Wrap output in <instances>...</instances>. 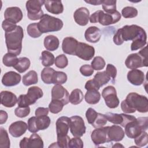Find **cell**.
<instances>
[{
    "mask_svg": "<svg viewBox=\"0 0 148 148\" xmlns=\"http://www.w3.org/2000/svg\"><path fill=\"white\" fill-rule=\"evenodd\" d=\"M121 108L125 113H133L136 110L140 113H146L148 111L147 98L136 92H130L121 102Z\"/></svg>",
    "mask_w": 148,
    "mask_h": 148,
    "instance_id": "cell-1",
    "label": "cell"
},
{
    "mask_svg": "<svg viewBox=\"0 0 148 148\" xmlns=\"http://www.w3.org/2000/svg\"><path fill=\"white\" fill-rule=\"evenodd\" d=\"M5 37L8 53L19 55L21 52L22 40L24 37L23 28L17 25L14 30L5 32Z\"/></svg>",
    "mask_w": 148,
    "mask_h": 148,
    "instance_id": "cell-2",
    "label": "cell"
},
{
    "mask_svg": "<svg viewBox=\"0 0 148 148\" xmlns=\"http://www.w3.org/2000/svg\"><path fill=\"white\" fill-rule=\"evenodd\" d=\"M62 21L47 14H45L38 23L39 31L43 33L56 32L61 30L63 27Z\"/></svg>",
    "mask_w": 148,
    "mask_h": 148,
    "instance_id": "cell-3",
    "label": "cell"
},
{
    "mask_svg": "<svg viewBox=\"0 0 148 148\" xmlns=\"http://www.w3.org/2000/svg\"><path fill=\"white\" fill-rule=\"evenodd\" d=\"M147 117H142L129 122L124 127L125 135L129 138H135L142 132L147 130Z\"/></svg>",
    "mask_w": 148,
    "mask_h": 148,
    "instance_id": "cell-4",
    "label": "cell"
},
{
    "mask_svg": "<svg viewBox=\"0 0 148 148\" xmlns=\"http://www.w3.org/2000/svg\"><path fill=\"white\" fill-rule=\"evenodd\" d=\"M125 65L127 68L131 69L147 67L148 66L147 47L145 46L138 53H132L128 56L125 60Z\"/></svg>",
    "mask_w": 148,
    "mask_h": 148,
    "instance_id": "cell-5",
    "label": "cell"
},
{
    "mask_svg": "<svg viewBox=\"0 0 148 148\" xmlns=\"http://www.w3.org/2000/svg\"><path fill=\"white\" fill-rule=\"evenodd\" d=\"M43 95L42 90L37 86H32L28 88L27 94H21L17 99L19 107H27L34 104L36 101Z\"/></svg>",
    "mask_w": 148,
    "mask_h": 148,
    "instance_id": "cell-6",
    "label": "cell"
},
{
    "mask_svg": "<svg viewBox=\"0 0 148 148\" xmlns=\"http://www.w3.org/2000/svg\"><path fill=\"white\" fill-rule=\"evenodd\" d=\"M120 31L124 42L134 40L139 38H147V35L145 29L135 24L124 25L121 28H120Z\"/></svg>",
    "mask_w": 148,
    "mask_h": 148,
    "instance_id": "cell-7",
    "label": "cell"
},
{
    "mask_svg": "<svg viewBox=\"0 0 148 148\" xmlns=\"http://www.w3.org/2000/svg\"><path fill=\"white\" fill-rule=\"evenodd\" d=\"M50 119L47 116H33L28 120V130L31 133L47 129L50 124Z\"/></svg>",
    "mask_w": 148,
    "mask_h": 148,
    "instance_id": "cell-8",
    "label": "cell"
},
{
    "mask_svg": "<svg viewBox=\"0 0 148 148\" xmlns=\"http://www.w3.org/2000/svg\"><path fill=\"white\" fill-rule=\"evenodd\" d=\"M45 3V1L30 0L26 2L27 17L31 20H40L44 15L42 6Z\"/></svg>",
    "mask_w": 148,
    "mask_h": 148,
    "instance_id": "cell-9",
    "label": "cell"
},
{
    "mask_svg": "<svg viewBox=\"0 0 148 148\" xmlns=\"http://www.w3.org/2000/svg\"><path fill=\"white\" fill-rule=\"evenodd\" d=\"M102 96L108 108L114 109L119 106L120 101L117 96L116 90L113 86H109L104 88L102 91Z\"/></svg>",
    "mask_w": 148,
    "mask_h": 148,
    "instance_id": "cell-10",
    "label": "cell"
},
{
    "mask_svg": "<svg viewBox=\"0 0 148 148\" xmlns=\"http://www.w3.org/2000/svg\"><path fill=\"white\" fill-rule=\"evenodd\" d=\"M69 128L71 134L75 137L82 136L86 130L83 118L77 115L70 117Z\"/></svg>",
    "mask_w": 148,
    "mask_h": 148,
    "instance_id": "cell-11",
    "label": "cell"
},
{
    "mask_svg": "<svg viewBox=\"0 0 148 148\" xmlns=\"http://www.w3.org/2000/svg\"><path fill=\"white\" fill-rule=\"evenodd\" d=\"M105 115L108 121L116 125H120L123 127H124L129 122L136 119L134 116L126 114L125 113L117 114L108 112L105 114Z\"/></svg>",
    "mask_w": 148,
    "mask_h": 148,
    "instance_id": "cell-12",
    "label": "cell"
},
{
    "mask_svg": "<svg viewBox=\"0 0 148 148\" xmlns=\"http://www.w3.org/2000/svg\"><path fill=\"white\" fill-rule=\"evenodd\" d=\"M109 126L96 128L91 133V138L95 146L110 142L108 137V130Z\"/></svg>",
    "mask_w": 148,
    "mask_h": 148,
    "instance_id": "cell-13",
    "label": "cell"
},
{
    "mask_svg": "<svg viewBox=\"0 0 148 148\" xmlns=\"http://www.w3.org/2000/svg\"><path fill=\"white\" fill-rule=\"evenodd\" d=\"M94 54L95 49L94 47L85 43H78L75 53V56L85 61H89L92 58Z\"/></svg>",
    "mask_w": 148,
    "mask_h": 148,
    "instance_id": "cell-14",
    "label": "cell"
},
{
    "mask_svg": "<svg viewBox=\"0 0 148 148\" xmlns=\"http://www.w3.org/2000/svg\"><path fill=\"white\" fill-rule=\"evenodd\" d=\"M121 17L120 13L117 10L113 13H105L102 10H99L98 23L104 26L109 25L119 21Z\"/></svg>",
    "mask_w": 148,
    "mask_h": 148,
    "instance_id": "cell-15",
    "label": "cell"
},
{
    "mask_svg": "<svg viewBox=\"0 0 148 148\" xmlns=\"http://www.w3.org/2000/svg\"><path fill=\"white\" fill-rule=\"evenodd\" d=\"M69 96L67 90L61 84H55L51 89V99L60 101L64 105L69 102Z\"/></svg>",
    "mask_w": 148,
    "mask_h": 148,
    "instance_id": "cell-16",
    "label": "cell"
},
{
    "mask_svg": "<svg viewBox=\"0 0 148 148\" xmlns=\"http://www.w3.org/2000/svg\"><path fill=\"white\" fill-rule=\"evenodd\" d=\"M23 12L20 8L14 6L6 9L4 12L5 20L12 21L15 24L20 22L23 18Z\"/></svg>",
    "mask_w": 148,
    "mask_h": 148,
    "instance_id": "cell-17",
    "label": "cell"
},
{
    "mask_svg": "<svg viewBox=\"0 0 148 148\" xmlns=\"http://www.w3.org/2000/svg\"><path fill=\"white\" fill-rule=\"evenodd\" d=\"M73 18L78 25L85 26L88 24L90 18V12L86 8H79L74 12Z\"/></svg>",
    "mask_w": 148,
    "mask_h": 148,
    "instance_id": "cell-18",
    "label": "cell"
},
{
    "mask_svg": "<svg viewBox=\"0 0 148 148\" xmlns=\"http://www.w3.org/2000/svg\"><path fill=\"white\" fill-rule=\"evenodd\" d=\"M70 118L66 116L59 117L56 121V133L57 136H65L68 134L69 130Z\"/></svg>",
    "mask_w": 148,
    "mask_h": 148,
    "instance_id": "cell-19",
    "label": "cell"
},
{
    "mask_svg": "<svg viewBox=\"0 0 148 148\" xmlns=\"http://www.w3.org/2000/svg\"><path fill=\"white\" fill-rule=\"evenodd\" d=\"M28 129V125L23 121H17L12 123L9 127V134L14 138L22 136Z\"/></svg>",
    "mask_w": 148,
    "mask_h": 148,
    "instance_id": "cell-20",
    "label": "cell"
},
{
    "mask_svg": "<svg viewBox=\"0 0 148 148\" xmlns=\"http://www.w3.org/2000/svg\"><path fill=\"white\" fill-rule=\"evenodd\" d=\"M79 42L73 37L65 38L62 43V49L64 53L75 56Z\"/></svg>",
    "mask_w": 148,
    "mask_h": 148,
    "instance_id": "cell-21",
    "label": "cell"
},
{
    "mask_svg": "<svg viewBox=\"0 0 148 148\" xmlns=\"http://www.w3.org/2000/svg\"><path fill=\"white\" fill-rule=\"evenodd\" d=\"M21 75L14 71H9L5 73L2 78V83L6 87L15 86L20 83Z\"/></svg>",
    "mask_w": 148,
    "mask_h": 148,
    "instance_id": "cell-22",
    "label": "cell"
},
{
    "mask_svg": "<svg viewBox=\"0 0 148 148\" xmlns=\"http://www.w3.org/2000/svg\"><path fill=\"white\" fill-rule=\"evenodd\" d=\"M144 73L139 69H134L130 71L127 73L128 81L134 86H140L145 80Z\"/></svg>",
    "mask_w": 148,
    "mask_h": 148,
    "instance_id": "cell-23",
    "label": "cell"
},
{
    "mask_svg": "<svg viewBox=\"0 0 148 148\" xmlns=\"http://www.w3.org/2000/svg\"><path fill=\"white\" fill-rule=\"evenodd\" d=\"M16 95L11 91H2L1 92V103L6 108H12L17 103Z\"/></svg>",
    "mask_w": 148,
    "mask_h": 148,
    "instance_id": "cell-24",
    "label": "cell"
},
{
    "mask_svg": "<svg viewBox=\"0 0 148 148\" xmlns=\"http://www.w3.org/2000/svg\"><path fill=\"white\" fill-rule=\"evenodd\" d=\"M125 136L124 130L119 125H113L109 126L108 130V137L110 142H119L123 140Z\"/></svg>",
    "mask_w": 148,
    "mask_h": 148,
    "instance_id": "cell-25",
    "label": "cell"
},
{
    "mask_svg": "<svg viewBox=\"0 0 148 148\" xmlns=\"http://www.w3.org/2000/svg\"><path fill=\"white\" fill-rule=\"evenodd\" d=\"M84 37L87 41L91 43H97L101 39V30L95 26L88 27L84 32Z\"/></svg>",
    "mask_w": 148,
    "mask_h": 148,
    "instance_id": "cell-26",
    "label": "cell"
},
{
    "mask_svg": "<svg viewBox=\"0 0 148 148\" xmlns=\"http://www.w3.org/2000/svg\"><path fill=\"white\" fill-rule=\"evenodd\" d=\"M45 7L50 13L59 14L63 12L64 6L61 1H45Z\"/></svg>",
    "mask_w": 148,
    "mask_h": 148,
    "instance_id": "cell-27",
    "label": "cell"
},
{
    "mask_svg": "<svg viewBox=\"0 0 148 148\" xmlns=\"http://www.w3.org/2000/svg\"><path fill=\"white\" fill-rule=\"evenodd\" d=\"M44 46L49 51H55L59 46L60 41L57 37L54 35H48L44 39Z\"/></svg>",
    "mask_w": 148,
    "mask_h": 148,
    "instance_id": "cell-28",
    "label": "cell"
},
{
    "mask_svg": "<svg viewBox=\"0 0 148 148\" xmlns=\"http://www.w3.org/2000/svg\"><path fill=\"white\" fill-rule=\"evenodd\" d=\"M84 99L87 103L95 105L100 101L101 94L98 90H88L84 95Z\"/></svg>",
    "mask_w": 148,
    "mask_h": 148,
    "instance_id": "cell-29",
    "label": "cell"
},
{
    "mask_svg": "<svg viewBox=\"0 0 148 148\" xmlns=\"http://www.w3.org/2000/svg\"><path fill=\"white\" fill-rule=\"evenodd\" d=\"M56 71L49 67H45L41 72L40 76L42 80L47 84H53V77Z\"/></svg>",
    "mask_w": 148,
    "mask_h": 148,
    "instance_id": "cell-30",
    "label": "cell"
},
{
    "mask_svg": "<svg viewBox=\"0 0 148 148\" xmlns=\"http://www.w3.org/2000/svg\"><path fill=\"white\" fill-rule=\"evenodd\" d=\"M43 141L38 134L34 133L28 138L27 148H43Z\"/></svg>",
    "mask_w": 148,
    "mask_h": 148,
    "instance_id": "cell-31",
    "label": "cell"
},
{
    "mask_svg": "<svg viewBox=\"0 0 148 148\" xmlns=\"http://www.w3.org/2000/svg\"><path fill=\"white\" fill-rule=\"evenodd\" d=\"M38 82L37 73L33 70L29 71L23 77V83L25 86L36 84Z\"/></svg>",
    "mask_w": 148,
    "mask_h": 148,
    "instance_id": "cell-32",
    "label": "cell"
},
{
    "mask_svg": "<svg viewBox=\"0 0 148 148\" xmlns=\"http://www.w3.org/2000/svg\"><path fill=\"white\" fill-rule=\"evenodd\" d=\"M99 88L106 84L110 81V77L106 73L105 71L97 72L92 79Z\"/></svg>",
    "mask_w": 148,
    "mask_h": 148,
    "instance_id": "cell-33",
    "label": "cell"
},
{
    "mask_svg": "<svg viewBox=\"0 0 148 148\" xmlns=\"http://www.w3.org/2000/svg\"><path fill=\"white\" fill-rule=\"evenodd\" d=\"M40 60L42 64L45 67H49L53 65L55 61V57L53 54L46 50L42 52Z\"/></svg>",
    "mask_w": 148,
    "mask_h": 148,
    "instance_id": "cell-34",
    "label": "cell"
},
{
    "mask_svg": "<svg viewBox=\"0 0 148 148\" xmlns=\"http://www.w3.org/2000/svg\"><path fill=\"white\" fill-rule=\"evenodd\" d=\"M84 95L80 89H74L69 96V101L72 105H78L83 99Z\"/></svg>",
    "mask_w": 148,
    "mask_h": 148,
    "instance_id": "cell-35",
    "label": "cell"
},
{
    "mask_svg": "<svg viewBox=\"0 0 148 148\" xmlns=\"http://www.w3.org/2000/svg\"><path fill=\"white\" fill-rule=\"evenodd\" d=\"M31 62L27 57H20L18 58L17 64L13 67L19 73L25 72L30 66Z\"/></svg>",
    "mask_w": 148,
    "mask_h": 148,
    "instance_id": "cell-36",
    "label": "cell"
},
{
    "mask_svg": "<svg viewBox=\"0 0 148 148\" xmlns=\"http://www.w3.org/2000/svg\"><path fill=\"white\" fill-rule=\"evenodd\" d=\"M18 58L17 55L8 53L5 54L2 58L3 64L8 67H14L18 62Z\"/></svg>",
    "mask_w": 148,
    "mask_h": 148,
    "instance_id": "cell-37",
    "label": "cell"
},
{
    "mask_svg": "<svg viewBox=\"0 0 148 148\" xmlns=\"http://www.w3.org/2000/svg\"><path fill=\"white\" fill-rule=\"evenodd\" d=\"M10 146V139L7 131L2 127L0 128V147L9 148Z\"/></svg>",
    "mask_w": 148,
    "mask_h": 148,
    "instance_id": "cell-38",
    "label": "cell"
},
{
    "mask_svg": "<svg viewBox=\"0 0 148 148\" xmlns=\"http://www.w3.org/2000/svg\"><path fill=\"white\" fill-rule=\"evenodd\" d=\"M102 8L106 13H113L116 11V1L104 0L102 1Z\"/></svg>",
    "mask_w": 148,
    "mask_h": 148,
    "instance_id": "cell-39",
    "label": "cell"
},
{
    "mask_svg": "<svg viewBox=\"0 0 148 148\" xmlns=\"http://www.w3.org/2000/svg\"><path fill=\"white\" fill-rule=\"evenodd\" d=\"M27 31L29 36L33 38H37L40 37L42 33L39 31L38 23H31L27 28Z\"/></svg>",
    "mask_w": 148,
    "mask_h": 148,
    "instance_id": "cell-40",
    "label": "cell"
},
{
    "mask_svg": "<svg viewBox=\"0 0 148 148\" xmlns=\"http://www.w3.org/2000/svg\"><path fill=\"white\" fill-rule=\"evenodd\" d=\"M64 104L60 101L51 99L49 105V111L53 114H57L62 111Z\"/></svg>",
    "mask_w": 148,
    "mask_h": 148,
    "instance_id": "cell-41",
    "label": "cell"
},
{
    "mask_svg": "<svg viewBox=\"0 0 148 148\" xmlns=\"http://www.w3.org/2000/svg\"><path fill=\"white\" fill-rule=\"evenodd\" d=\"M137 9L132 6H126L121 10V14L123 17L125 18H134L138 15Z\"/></svg>",
    "mask_w": 148,
    "mask_h": 148,
    "instance_id": "cell-42",
    "label": "cell"
},
{
    "mask_svg": "<svg viewBox=\"0 0 148 148\" xmlns=\"http://www.w3.org/2000/svg\"><path fill=\"white\" fill-rule=\"evenodd\" d=\"M105 61L104 59L100 56L94 57L91 63V66L94 70L99 71L103 69L105 66Z\"/></svg>",
    "mask_w": 148,
    "mask_h": 148,
    "instance_id": "cell-43",
    "label": "cell"
},
{
    "mask_svg": "<svg viewBox=\"0 0 148 148\" xmlns=\"http://www.w3.org/2000/svg\"><path fill=\"white\" fill-rule=\"evenodd\" d=\"M67 75L61 71H56L53 77V84H62L66 82Z\"/></svg>",
    "mask_w": 148,
    "mask_h": 148,
    "instance_id": "cell-44",
    "label": "cell"
},
{
    "mask_svg": "<svg viewBox=\"0 0 148 148\" xmlns=\"http://www.w3.org/2000/svg\"><path fill=\"white\" fill-rule=\"evenodd\" d=\"M134 141L138 147H143L148 143V134L146 131L142 132L138 136L134 138Z\"/></svg>",
    "mask_w": 148,
    "mask_h": 148,
    "instance_id": "cell-45",
    "label": "cell"
},
{
    "mask_svg": "<svg viewBox=\"0 0 148 148\" xmlns=\"http://www.w3.org/2000/svg\"><path fill=\"white\" fill-rule=\"evenodd\" d=\"M146 40V38H139L132 40L131 45V50L132 51H135L143 47L147 43Z\"/></svg>",
    "mask_w": 148,
    "mask_h": 148,
    "instance_id": "cell-46",
    "label": "cell"
},
{
    "mask_svg": "<svg viewBox=\"0 0 148 148\" xmlns=\"http://www.w3.org/2000/svg\"><path fill=\"white\" fill-rule=\"evenodd\" d=\"M107 119L104 114H102L100 113H98V115L97 116L96 119L91 124L92 127L94 128H100L103 127L107 123Z\"/></svg>",
    "mask_w": 148,
    "mask_h": 148,
    "instance_id": "cell-47",
    "label": "cell"
},
{
    "mask_svg": "<svg viewBox=\"0 0 148 148\" xmlns=\"http://www.w3.org/2000/svg\"><path fill=\"white\" fill-rule=\"evenodd\" d=\"M54 63L57 68L63 69L67 66L68 64V60L65 54H60L56 58Z\"/></svg>",
    "mask_w": 148,
    "mask_h": 148,
    "instance_id": "cell-48",
    "label": "cell"
},
{
    "mask_svg": "<svg viewBox=\"0 0 148 148\" xmlns=\"http://www.w3.org/2000/svg\"><path fill=\"white\" fill-rule=\"evenodd\" d=\"M105 72L108 75V76L110 77V81L113 83H114L115 78H116V75H117V69H116V68L113 64H108L106 66Z\"/></svg>",
    "mask_w": 148,
    "mask_h": 148,
    "instance_id": "cell-49",
    "label": "cell"
},
{
    "mask_svg": "<svg viewBox=\"0 0 148 148\" xmlns=\"http://www.w3.org/2000/svg\"><path fill=\"white\" fill-rule=\"evenodd\" d=\"M30 113V108L27 107H19L18 106L14 110L15 115L20 118L27 117Z\"/></svg>",
    "mask_w": 148,
    "mask_h": 148,
    "instance_id": "cell-50",
    "label": "cell"
},
{
    "mask_svg": "<svg viewBox=\"0 0 148 148\" xmlns=\"http://www.w3.org/2000/svg\"><path fill=\"white\" fill-rule=\"evenodd\" d=\"M83 142L80 137H74L70 139L68 143V147L70 148H83Z\"/></svg>",
    "mask_w": 148,
    "mask_h": 148,
    "instance_id": "cell-51",
    "label": "cell"
},
{
    "mask_svg": "<svg viewBox=\"0 0 148 148\" xmlns=\"http://www.w3.org/2000/svg\"><path fill=\"white\" fill-rule=\"evenodd\" d=\"M98 113L92 108H89L86 112V117L89 124H92L97 118Z\"/></svg>",
    "mask_w": 148,
    "mask_h": 148,
    "instance_id": "cell-52",
    "label": "cell"
},
{
    "mask_svg": "<svg viewBox=\"0 0 148 148\" xmlns=\"http://www.w3.org/2000/svg\"><path fill=\"white\" fill-rule=\"evenodd\" d=\"M17 25H16V24L7 20H3L2 23V29L4 30L5 32L12 31L14 30L17 28Z\"/></svg>",
    "mask_w": 148,
    "mask_h": 148,
    "instance_id": "cell-53",
    "label": "cell"
},
{
    "mask_svg": "<svg viewBox=\"0 0 148 148\" xmlns=\"http://www.w3.org/2000/svg\"><path fill=\"white\" fill-rule=\"evenodd\" d=\"M69 140L70 138L68 135L62 136H57V143L59 147L66 148L68 147V143Z\"/></svg>",
    "mask_w": 148,
    "mask_h": 148,
    "instance_id": "cell-54",
    "label": "cell"
},
{
    "mask_svg": "<svg viewBox=\"0 0 148 148\" xmlns=\"http://www.w3.org/2000/svg\"><path fill=\"white\" fill-rule=\"evenodd\" d=\"M80 72L81 74L84 76L88 77L91 76L94 73V69L88 64H85L80 66Z\"/></svg>",
    "mask_w": 148,
    "mask_h": 148,
    "instance_id": "cell-55",
    "label": "cell"
},
{
    "mask_svg": "<svg viewBox=\"0 0 148 148\" xmlns=\"http://www.w3.org/2000/svg\"><path fill=\"white\" fill-rule=\"evenodd\" d=\"M85 88L88 90H99L100 88L98 87V86L96 84V83L94 82V81L91 79L88 80L86 84H85Z\"/></svg>",
    "mask_w": 148,
    "mask_h": 148,
    "instance_id": "cell-56",
    "label": "cell"
},
{
    "mask_svg": "<svg viewBox=\"0 0 148 148\" xmlns=\"http://www.w3.org/2000/svg\"><path fill=\"white\" fill-rule=\"evenodd\" d=\"M113 42H114V43L116 44V45H121L124 43V41L121 35L120 29H119L116 32V34H114L113 36Z\"/></svg>",
    "mask_w": 148,
    "mask_h": 148,
    "instance_id": "cell-57",
    "label": "cell"
},
{
    "mask_svg": "<svg viewBox=\"0 0 148 148\" xmlns=\"http://www.w3.org/2000/svg\"><path fill=\"white\" fill-rule=\"evenodd\" d=\"M49 109L47 108L39 107L35 110V116H47L49 114Z\"/></svg>",
    "mask_w": 148,
    "mask_h": 148,
    "instance_id": "cell-58",
    "label": "cell"
},
{
    "mask_svg": "<svg viewBox=\"0 0 148 148\" xmlns=\"http://www.w3.org/2000/svg\"><path fill=\"white\" fill-rule=\"evenodd\" d=\"M98 17H99V10L95 12L90 17V21L91 23H98Z\"/></svg>",
    "mask_w": 148,
    "mask_h": 148,
    "instance_id": "cell-59",
    "label": "cell"
},
{
    "mask_svg": "<svg viewBox=\"0 0 148 148\" xmlns=\"http://www.w3.org/2000/svg\"><path fill=\"white\" fill-rule=\"evenodd\" d=\"M8 117V113L2 110L0 111V124H3L6 123Z\"/></svg>",
    "mask_w": 148,
    "mask_h": 148,
    "instance_id": "cell-60",
    "label": "cell"
},
{
    "mask_svg": "<svg viewBox=\"0 0 148 148\" xmlns=\"http://www.w3.org/2000/svg\"><path fill=\"white\" fill-rule=\"evenodd\" d=\"M28 138L27 137H24L23 138L20 142V148H27Z\"/></svg>",
    "mask_w": 148,
    "mask_h": 148,
    "instance_id": "cell-61",
    "label": "cell"
},
{
    "mask_svg": "<svg viewBox=\"0 0 148 148\" xmlns=\"http://www.w3.org/2000/svg\"><path fill=\"white\" fill-rule=\"evenodd\" d=\"M85 2L86 3H90L91 5H101L102 3V1H85Z\"/></svg>",
    "mask_w": 148,
    "mask_h": 148,
    "instance_id": "cell-62",
    "label": "cell"
},
{
    "mask_svg": "<svg viewBox=\"0 0 148 148\" xmlns=\"http://www.w3.org/2000/svg\"><path fill=\"white\" fill-rule=\"evenodd\" d=\"M112 147H124V146H123L122 145H121V144H120V143H116V144H115L114 145H113Z\"/></svg>",
    "mask_w": 148,
    "mask_h": 148,
    "instance_id": "cell-63",
    "label": "cell"
}]
</instances>
